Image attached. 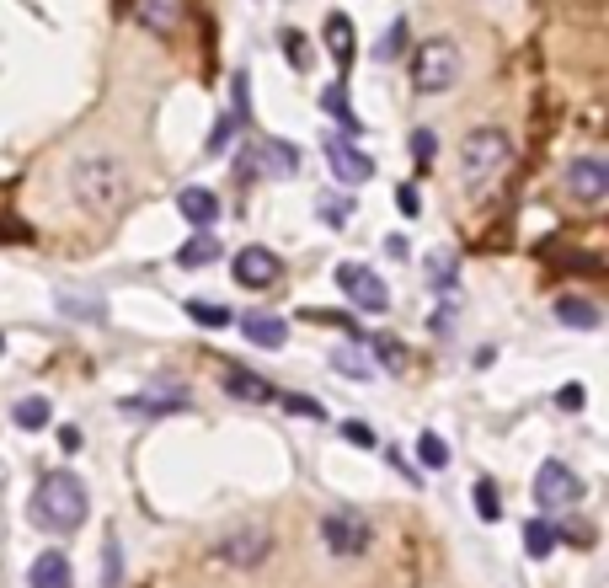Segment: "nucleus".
<instances>
[{
  "instance_id": "19",
  "label": "nucleus",
  "mask_w": 609,
  "mask_h": 588,
  "mask_svg": "<svg viewBox=\"0 0 609 588\" xmlns=\"http://www.w3.org/2000/svg\"><path fill=\"white\" fill-rule=\"evenodd\" d=\"M177 22H182L177 0H139V27H150V33H177Z\"/></svg>"
},
{
  "instance_id": "8",
  "label": "nucleus",
  "mask_w": 609,
  "mask_h": 588,
  "mask_svg": "<svg viewBox=\"0 0 609 588\" xmlns=\"http://www.w3.org/2000/svg\"><path fill=\"white\" fill-rule=\"evenodd\" d=\"M567 193L577 204H604L609 198V161L604 156H577L567 166Z\"/></svg>"
},
{
  "instance_id": "18",
  "label": "nucleus",
  "mask_w": 609,
  "mask_h": 588,
  "mask_svg": "<svg viewBox=\"0 0 609 588\" xmlns=\"http://www.w3.org/2000/svg\"><path fill=\"white\" fill-rule=\"evenodd\" d=\"M556 321H561V327H577V332H593V327H599V305L583 300V294H561V300H556Z\"/></svg>"
},
{
  "instance_id": "1",
  "label": "nucleus",
  "mask_w": 609,
  "mask_h": 588,
  "mask_svg": "<svg viewBox=\"0 0 609 588\" xmlns=\"http://www.w3.org/2000/svg\"><path fill=\"white\" fill-rule=\"evenodd\" d=\"M70 193L86 214L113 220V214L129 209V172H123V161L107 156V150H86V156H75V166H70Z\"/></svg>"
},
{
  "instance_id": "13",
  "label": "nucleus",
  "mask_w": 609,
  "mask_h": 588,
  "mask_svg": "<svg viewBox=\"0 0 609 588\" xmlns=\"http://www.w3.org/2000/svg\"><path fill=\"white\" fill-rule=\"evenodd\" d=\"M220 385H225V396H236V401H278L273 385L262 375H252V369H241V364H225Z\"/></svg>"
},
{
  "instance_id": "36",
  "label": "nucleus",
  "mask_w": 609,
  "mask_h": 588,
  "mask_svg": "<svg viewBox=\"0 0 609 588\" xmlns=\"http://www.w3.org/2000/svg\"><path fill=\"white\" fill-rule=\"evenodd\" d=\"M583 401H588V396H583V385H561V391H556V407H561V412H577Z\"/></svg>"
},
{
  "instance_id": "7",
  "label": "nucleus",
  "mask_w": 609,
  "mask_h": 588,
  "mask_svg": "<svg viewBox=\"0 0 609 588\" xmlns=\"http://www.w3.org/2000/svg\"><path fill=\"white\" fill-rule=\"evenodd\" d=\"M583 498V482H577V471H567L561 460H545L535 471V503L540 508H572Z\"/></svg>"
},
{
  "instance_id": "9",
  "label": "nucleus",
  "mask_w": 609,
  "mask_h": 588,
  "mask_svg": "<svg viewBox=\"0 0 609 588\" xmlns=\"http://www.w3.org/2000/svg\"><path fill=\"white\" fill-rule=\"evenodd\" d=\"M268 551H273V535L262 524H241V530H230L220 540V562H230V567H257Z\"/></svg>"
},
{
  "instance_id": "4",
  "label": "nucleus",
  "mask_w": 609,
  "mask_h": 588,
  "mask_svg": "<svg viewBox=\"0 0 609 588\" xmlns=\"http://www.w3.org/2000/svg\"><path fill=\"white\" fill-rule=\"evenodd\" d=\"M460 81V49L449 38H428L423 49L412 54V86L423 91V97H439Z\"/></svg>"
},
{
  "instance_id": "2",
  "label": "nucleus",
  "mask_w": 609,
  "mask_h": 588,
  "mask_svg": "<svg viewBox=\"0 0 609 588\" xmlns=\"http://www.w3.org/2000/svg\"><path fill=\"white\" fill-rule=\"evenodd\" d=\"M86 508H91V498H86V482L75 471H49L38 482V492H33V524H38V530H49V535L81 530Z\"/></svg>"
},
{
  "instance_id": "3",
  "label": "nucleus",
  "mask_w": 609,
  "mask_h": 588,
  "mask_svg": "<svg viewBox=\"0 0 609 588\" xmlns=\"http://www.w3.org/2000/svg\"><path fill=\"white\" fill-rule=\"evenodd\" d=\"M508 166H513V139L503 129H492V123H487V129L465 134V145H460V182L471 193H487Z\"/></svg>"
},
{
  "instance_id": "21",
  "label": "nucleus",
  "mask_w": 609,
  "mask_h": 588,
  "mask_svg": "<svg viewBox=\"0 0 609 588\" xmlns=\"http://www.w3.org/2000/svg\"><path fill=\"white\" fill-rule=\"evenodd\" d=\"M332 364H337V375H348V380H374V359H369L358 343H353V348L342 343V348L332 353Z\"/></svg>"
},
{
  "instance_id": "35",
  "label": "nucleus",
  "mask_w": 609,
  "mask_h": 588,
  "mask_svg": "<svg viewBox=\"0 0 609 588\" xmlns=\"http://www.w3.org/2000/svg\"><path fill=\"white\" fill-rule=\"evenodd\" d=\"M433 289H455V257H433Z\"/></svg>"
},
{
  "instance_id": "17",
  "label": "nucleus",
  "mask_w": 609,
  "mask_h": 588,
  "mask_svg": "<svg viewBox=\"0 0 609 588\" xmlns=\"http://www.w3.org/2000/svg\"><path fill=\"white\" fill-rule=\"evenodd\" d=\"M241 332H246V343H252V348H268V353L289 343V327H284V321H278V316H262V311L246 316Z\"/></svg>"
},
{
  "instance_id": "32",
  "label": "nucleus",
  "mask_w": 609,
  "mask_h": 588,
  "mask_svg": "<svg viewBox=\"0 0 609 588\" xmlns=\"http://www.w3.org/2000/svg\"><path fill=\"white\" fill-rule=\"evenodd\" d=\"M278 401H284V412H294V417H310V423H316V417H326L316 396H289V391H284Z\"/></svg>"
},
{
  "instance_id": "37",
  "label": "nucleus",
  "mask_w": 609,
  "mask_h": 588,
  "mask_svg": "<svg viewBox=\"0 0 609 588\" xmlns=\"http://www.w3.org/2000/svg\"><path fill=\"white\" fill-rule=\"evenodd\" d=\"M65 311H86V316H102V300H75V294H59Z\"/></svg>"
},
{
  "instance_id": "34",
  "label": "nucleus",
  "mask_w": 609,
  "mask_h": 588,
  "mask_svg": "<svg viewBox=\"0 0 609 588\" xmlns=\"http://www.w3.org/2000/svg\"><path fill=\"white\" fill-rule=\"evenodd\" d=\"M374 359H380L385 369H396V364H406V348L396 343V337H374Z\"/></svg>"
},
{
  "instance_id": "5",
  "label": "nucleus",
  "mask_w": 609,
  "mask_h": 588,
  "mask_svg": "<svg viewBox=\"0 0 609 588\" xmlns=\"http://www.w3.org/2000/svg\"><path fill=\"white\" fill-rule=\"evenodd\" d=\"M337 284H342V294L353 300V311H369V316H380L385 305H390V289H385V278L374 273V268H364V262H342L337 268Z\"/></svg>"
},
{
  "instance_id": "26",
  "label": "nucleus",
  "mask_w": 609,
  "mask_h": 588,
  "mask_svg": "<svg viewBox=\"0 0 609 588\" xmlns=\"http://www.w3.org/2000/svg\"><path fill=\"white\" fill-rule=\"evenodd\" d=\"M556 530H551V524H545V519H535V524H524V551L529 556H535V562H540V556H551L556 551Z\"/></svg>"
},
{
  "instance_id": "41",
  "label": "nucleus",
  "mask_w": 609,
  "mask_h": 588,
  "mask_svg": "<svg viewBox=\"0 0 609 588\" xmlns=\"http://www.w3.org/2000/svg\"><path fill=\"white\" fill-rule=\"evenodd\" d=\"M342 433H348V439H353V444H374V433H369L364 423H348V428H342Z\"/></svg>"
},
{
  "instance_id": "11",
  "label": "nucleus",
  "mask_w": 609,
  "mask_h": 588,
  "mask_svg": "<svg viewBox=\"0 0 609 588\" xmlns=\"http://www.w3.org/2000/svg\"><path fill=\"white\" fill-rule=\"evenodd\" d=\"M278 273H284V262H278L268 246H241L236 252V284L241 289H268V284H278Z\"/></svg>"
},
{
  "instance_id": "38",
  "label": "nucleus",
  "mask_w": 609,
  "mask_h": 588,
  "mask_svg": "<svg viewBox=\"0 0 609 588\" xmlns=\"http://www.w3.org/2000/svg\"><path fill=\"white\" fill-rule=\"evenodd\" d=\"M433 337H455V311H433Z\"/></svg>"
},
{
  "instance_id": "24",
  "label": "nucleus",
  "mask_w": 609,
  "mask_h": 588,
  "mask_svg": "<svg viewBox=\"0 0 609 588\" xmlns=\"http://www.w3.org/2000/svg\"><path fill=\"white\" fill-rule=\"evenodd\" d=\"M11 417H17V428L38 433V428H49V401H43V396H27V401H17V407H11Z\"/></svg>"
},
{
  "instance_id": "27",
  "label": "nucleus",
  "mask_w": 609,
  "mask_h": 588,
  "mask_svg": "<svg viewBox=\"0 0 609 588\" xmlns=\"http://www.w3.org/2000/svg\"><path fill=\"white\" fill-rule=\"evenodd\" d=\"M241 113H236V107H230V113H220V123H214V134H209V156H225V150H230V139H236L241 134Z\"/></svg>"
},
{
  "instance_id": "23",
  "label": "nucleus",
  "mask_w": 609,
  "mask_h": 588,
  "mask_svg": "<svg viewBox=\"0 0 609 588\" xmlns=\"http://www.w3.org/2000/svg\"><path fill=\"white\" fill-rule=\"evenodd\" d=\"M220 252H225V246L214 241V236H193V241H187L182 252H177V262H182V268H209V262L220 257Z\"/></svg>"
},
{
  "instance_id": "33",
  "label": "nucleus",
  "mask_w": 609,
  "mask_h": 588,
  "mask_svg": "<svg viewBox=\"0 0 609 588\" xmlns=\"http://www.w3.org/2000/svg\"><path fill=\"white\" fill-rule=\"evenodd\" d=\"M406 38H412V33H406V22L396 17V22H390V33L380 38V59H396V54L406 49Z\"/></svg>"
},
{
  "instance_id": "22",
  "label": "nucleus",
  "mask_w": 609,
  "mask_h": 588,
  "mask_svg": "<svg viewBox=\"0 0 609 588\" xmlns=\"http://www.w3.org/2000/svg\"><path fill=\"white\" fill-rule=\"evenodd\" d=\"M187 316H193L198 327H214V332L236 327V311H230V305H209V300H187Z\"/></svg>"
},
{
  "instance_id": "14",
  "label": "nucleus",
  "mask_w": 609,
  "mask_h": 588,
  "mask_svg": "<svg viewBox=\"0 0 609 588\" xmlns=\"http://www.w3.org/2000/svg\"><path fill=\"white\" fill-rule=\"evenodd\" d=\"M252 156H257V172L262 177H294V166H300V156H294L289 139H262Z\"/></svg>"
},
{
  "instance_id": "42",
  "label": "nucleus",
  "mask_w": 609,
  "mask_h": 588,
  "mask_svg": "<svg viewBox=\"0 0 609 588\" xmlns=\"http://www.w3.org/2000/svg\"><path fill=\"white\" fill-rule=\"evenodd\" d=\"M385 252L390 257H406V236H385Z\"/></svg>"
},
{
  "instance_id": "6",
  "label": "nucleus",
  "mask_w": 609,
  "mask_h": 588,
  "mask_svg": "<svg viewBox=\"0 0 609 588\" xmlns=\"http://www.w3.org/2000/svg\"><path fill=\"white\" fill-rule=\"evenodd\" d=\"M321 540L332 556H364L369 551V519L353 514V508H337V514H326Z\"/></svg>"
},
{
  "instance_id": "29",
  "label": "nucleus",
  "mask_w": 609,
  "mask_h": 588,
  "mask_svg": "<svg viewBox=\"0 0 609 588\" xmlns=\"http://www.w3.org/2000/svg\"><path fill=\"white\" fill-rule=\"evenodd\" d=\"M417 460H423V466H428V471H444V466H449V444H444V439H439V433H433V428H428V433H423V439H417Z\"/></svg>"
},
{
  "instance_id": "28",
  "label": "nucleus",
  "mask_w": 609,
  "mask_h": 588,
  "mask_svg": "<svg viewBox=\"0 0 609 588\" xmlns=\"http://www.w3.org/2000/svg\"><path fill=\"white\" fill-rule=\"evenodd\" d=\"M471 503H476V514L487 519V524H497V519H503V503H497V487L487 482V476H476V487H471Z\"/></svg>"
},
{
  "instance_id": "20",
  "label": "nucleus",
  "mask_w": 609,
  "mask_h": 588,
  "mask_svg": "<svg viewBox=\"0 0 609 588\" xmlns=\"http://www.w3.org/2000/svg\"><path fill=\"white\" fill-rule=\"evenodd\" d=\"M326 49L337 54V65H353V49H358V38H353V22L342 17H326Z\"/></svg>"
},
{
  "instance_id": "15",
  "label": "nucleus",
  "mask_w": 609,
  "mask_h": 588,
  "mask_svg": "<svg viewBox=\"0 0 609 588\" xmlns=\"http://www.w3.org/2000/svg\"><path fill=\"white\" fill-rule=\"evenodd\" d=\"M27 583H33V588H70L75 583L70 556L65 551H43L38 562H33V572H27Z\"/></svg>"
},
{
  "instance_id": "12",
  "label": "nucleus",
  "mask_w": 609,
  "mask_h": 588,
  "mask_svg": "<svg viewBox=\"0 0 609 588\" xmlns=\"http://www.w3.org/2000/svg\"><path fill=\"white\" fill-rule=\"evenodd\" d=\"M118 407H123V417H171V412H187V391H177V385H155V391L123 396Z\"/></svg>"
},
{
  "instance_id": "40",
  "label": "nucleus",
  "mask_w": 609,
  "mask_h": 588,
  "mask_svg": "<svg viewBox=\"0 0 609 588\" xmlns=\"http://www.w3.org/2000/svg\"><path fill=\"white\" fill-rule=\"evenodd\" d=\"M284 49H289V59H294V65H300V70H305V43H300V38H294V33H289V38H284Z\"/></svg>"
},
{
  "instance_id": "10",
  "label": "nucleus",
  "mask_w": 609,
  "mask_h": 588,
  "mask_svg": "<svg viewBox=\"0 0 609 588\" xmlns=\"http://www.w3.org/2000/svg\"><path fill=\"white\" fill-rule=\"evenodd\" d=\"M326 161H332V177L348 182V188H364V182L374 177V161L353 145V139H326Z\"/></svg>"
},
{
  "instance_id": "31",
  "label": "nucleus",
  "mask_w": 609,
  "mask_h": 588,
  "mask_svg": "<svg viewBox=\"0 0 609 588\" xmlns=\"http://www.w3.org/2000/svg\"><path fill=\"white\" fill-rule=\"evenodd\" d=\"M412 156H417V166H433V156H439V134H433V129H417V134H412Z\"/></svg>"
},
{
  "instance_id": "30",
  "label": "nucleus",
  "mask_w": 609,
  "mask_h": 588,
  "mask_svg": "<svg viewBox=\"0 0 609 588\" xmlns=\"http://www.w3.org/2000/svg\"><path fill=\"white\" fill-rule=\"evenodd\" d=\"M123 583V551H118V540L107 535V546H102V588H118Z\"/></svg>"
},
{
  "instance_id": "16",
  "label": "nucleus",
  "mask_w": 609,
  "mask_h": 588,
  "mask_svg": "<svg viewBox=\"0 0 609 588\" xmlns=\"http://www.w3.org/2000/svg\"><path fill=\"white\" fill-rule=\"evenodd\" d=\"M177 209H182V220H187V225H198V230H209L214 220H220V198H214L209 188H182Z\"/></svg>"
},
{
  "instance_id": "25",
  "label": "nucleus",
  "mask_w": 609,
  "mask_h": 588,
  "mask_svg": "<svg viewBox=\"0 0 609 588\" xmlns=\"http://www.w3.org/2000/svg\"><path fill=\"white\" fill-rule=\"evenodd\" d=\"M321 107H326V113H332V118H337V123H342V129H348L353 139L364 134V123H358V118L348 113V97H342V86H326V91H321Z\"/></svg>"
},
{
  "instance_id": "39",
  "label": "nucleus",
  "mask_w": 609,
  "mask_h": 588,
  "mask_svg": "<svg viewBox=\"0 0 609 588\" xmlns=\"http://www.w3.org/2000/svg\"><path fill=\"white\" fill-rule=\"evenodd\" d=\"M396 204H401V214H417V209H423V198H417V188H401Z\"/></svg>"
}]
</instances>
